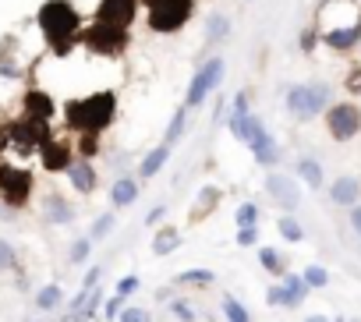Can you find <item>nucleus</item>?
Here are the masks:
<instances>
[{
    "mask_svg": "<svg viewBox=\"0 0 361 322\" xmlns=\"http://www.w3.org/2000/svg\"><path fill=\"white\" fill-rule=\"evenodd\" d=\"M312 25L329 54H354L361 47V0H319Z\"/></svg>",
    "mask_w": 361,
    "mask_h": 322,
    "instance_id": "f257e3e1",
    "label": "nucleus"
},
{
    "mask_svg": "<svg viewBox=\"0 0 361 322\" xmlns=\"http://www.w3.org/2000/svg\"><path fill=\"white\" fill-rule=\"evenodd\" d=\"M36 22H39V32L47 36V43L61 57L71 54L75 43H82V15L71 0H47L36 15Z\"/></svg>",
    "mask_w": 361,
    "mask_h": 322,
    "instance_id": "f03ea898",
    "label": "nucleus"
},
{
    "mask_svg": "<svg viewBox=\"0 0 361 322\" xmlns=\"http://www.w3.org/2000/svg\"><path fill=\"white\" fill-rule=\"evenodd\" d=\"M64 120L71 131H92V135H103L114 120H117V92L114 89H96L82 99H71L64 106Z\"/></svg>",
    "mask_w": 361,
    "mask_h": 322,
    "instance_id": "7ed1b4c3",
    "label": "nucleus"
},
{
    "mask_svg": "<svg viewBox=\"0 0 361 322\" xmlns=\"http://www.w3.org/2000/svg\"><path fill=\"white\" fill-rule=\"evenodd\" d=\"M333 85L329 82H294L283 92V110L294 124H312L333 106Z\"/></svg>",
    "mask_w": 361,
    "mask_h": 322,
    "instance_id": "20e7f679",
    "label": "nucleus"
},
{
    "mask_svg": "<svg viewBox=\"0 0 361 322\" xmlns=\"http://www.w3.org/2000/svg\"><path fill=\"white\" fill-rule=\"evenodd\" d=\"M145 25L156 36H177L195 18V0H142Z\"/></svg>",
    "mask_w": 361,
    "mask_h": 322,
    "instance_id": "39448f33",
    "label": "nucleus"
},
{
    "mask_svg": "<svg viewBox=\"0 0 361 322\" xmlns=\"http://www.w3.org/2000/svg\"><path fill=\"white\" fill-rule=\"evenodd\" d=\"M224 78H227V57L224 54H209L206 61H199L195 64V75L188 82V92H185V106L188 110L206 106V99L220 92Z\"/></svg>",
    "mask_w": 361,
    "mask_h": 322,
    "instance_id": "423d86ee",
    "label": "nucleus"
},
{
    "mask_svg": "<svg viewBox=\"0 0 361 322\" xmlns=\"http://www.w3.org/2000/svg\"><path fill=\"white\" fill-rule=\"evenodd\" d=\"M322 124H326V135L336 142V145H347L361 135V103L357 99H336L326 113H322Z\"/></svg>",
    "mask_w": 361,
    "mask_h": 322,
    "instance_id": "0eeeda50",
    "label": "nucleus"
},
{
    "mask_svg": "<svg viewBox=\"0 0 361 322\" xmlns=\"http://www.w3.org/2000/svg\"><path fill=\"white\" fill-rule=\"evenodd\" d=\"M131 43V32L128 29H114V25H103V22H92L89 29H82V47L92 54V57H103V61H117Z\"/></svg>",
    "mask_w": 361,
    "mask_h": 322,
    "instance_id": "6e6552de",
    "label": "nucleus"
},
{
    "mask_svg": "<svg viewBox=\"0 0 361 322\" xmlns=\"http://www.w3.org/2000/svg\"><path fill=\"white\" fill-rule=\"evenodd\" d=\"M248 152H252V159L259 167H266V171H273V167H280L283 163V145L276 142V135L266 128V120L262 117H255L252 113V124H248Z\"/></svg>",
    "mask_w": 361,
    "mask_h": 322,
    "instance_id": "1a4fd4ad",
    "label": "nucleus"
},
{
    "mask_svg": "<svg viewBox=\"0 0 361 322\" xmlns=\"http://www.w3.org/2000/svg\"><path fill=\"white\" fill-rule=\"evenodd\" d=\"M266 195L276 202V209H283V213H294V209H301V181L294 178V174H283V171H269L266 174Z\"/></svg>",
    "mask_w": 361,
    "mask_h": 322,
    "instance_id": "9d476101",
    "label": "nucleus"
},
{
    "mask_svg": "<svg viewBox=\"0 0 361 322\" xmlns=\"http://www.w3.org/2000/svg\"><path fill=\"white\" fill-rule=\"evenodd\" d=\"M138 8H142V0H99L96 4V22L131 32V25L138 18Z\"/></svg>",
    "mask_w": 361,
    "mask_h": 322,
    "instance_id": "9b49d317",
    "label": "nucleus"
},
{
    "mask_svg": "<svg viewBox=\"0 0 361 322\" xmlns=\"http://www.w3.org/2000/svg\"><path fill=\"white\" fill-rule=\"evenodd\" d=\"M248 124H252V89L245 85L234 99H231V117H227V128L238 142H248Z\"/></svg>",
    "mask_w": 361,
    "mask_h": 322,
    "instance_id": "f8f14e48",
    "label": "nucleus"
},
{
    "mask_svg": "<svg viewBox=\"0 0 361 322\" xmlns=\"http://www.w3.org/2000/svg\"><path fill=\"white\" fill-rule=\"evenodd\" d=\"M0 192L11 206H25L29 192H32V178L25 171H11V167H0Z\"/></svg>",
    "mask_w": 361,
    "mask_h": 322,
    "instance_id": "ddd939ff",
    "label": "nucleus"
},
{
    "mask_svg": "<svg viewBox=\"0 0 361 322\" xmlns=\"http://www.w3.org/2000/svg\"><path fill=\"white\" fill-rule=\"evenodd\" d=\"M329 202L340 209H354L361 202V178L357 174H336V181L329 185Z\"/></svg>",
    "mask_w": 361,
    "mask_h": 322,
    "instance_id": "4468645a",
    "label": "nucleus"
},
{
    "mask_svg": "<svg viewBox=\"0 0 361 322\" xmlns=\"http://www.w3.org/2000/svg\"><path fill=\"white\" fill-rule=\"evenodd\" d=\"M39 159L47 171H68L75 163V145L61 142V138H43L39 145Z\"/></svg>",
    "mask_w": 361,
    "mask_h": 322,
    "instance_id": "2eb2a0df",
    "label": "nucleus"
},
{
    "mask_svg": "<svg viewBox=\"0 0 361 322\" xmlns=\"http://www.w3.org/2000/svg\"><path fill=\"white\" fill-rule=\"evenodd\" d=\"M64 174H68V185H71L78 195H92V192L99 188V174H96V167H92V159L75 156V163H71Z\"/></svg>",
    "mask_w": 361,
    "mask_h": 322,
    "instance_id": "dca6fc26",
    "label": "nucleus"
},
{
    "mask_svg": "<svg viewBox=\"0 0 361 322\" xmlns=\"http://www.w3.org/2000/svg\"><path fill=\"white\" fill-rule=\"evenodd\" d=\"M138 195H142V181L131 178V174H121V178L110 185V206H114V209H128V206H135Z\"/></svg>",
    "mask_w": 361,
    "mask_h": 322,
    "instance_id": "f3484780",
    "label": "nucleus"
},
{
    "mask_svg": "<svg viewBox=\"0 0 361 322\" xmlns=\"http://www.w3.org/2000/svg\"><path fill=\"white\" fill-rule=\"evenodd\" d=\"M276 283H280V308H298L308 297V283H305L301 273H287Z\"/></svg>",
    "mask_w": 361,
    "mask_h": 322,
    "instance_id": "a211bd4d",
    "label": "nucleus"
},
{
    "mask_svg": "<svg viewBox=\"0 0 361 322\" xmlns=\"http://www.w3.org/2000/svg\"><path fill=\"white\" fill-rule=\"evenodd\" d=\"M294 178L301 185H308V192H319L326 185V174H322V163L315 156H298L294 159Z\"/></svg>",
    "mask_w": 361,
    "mask_h": 322,
    "instance_id": "6ab92c4d",
    "label": "nucleus"
},
{
    "mask_svg": "<svg viewBox=\"0 0 361 322\" xmlns=\"http://www.w3.org/2000/svg\"><path fill=\"white\" fill-rule=\"evenodd\" d=\"M43 220H47V223H57V227H68V223L75 220V206H71L64 195L54 192V195L43 199Z\"/></svg>",
    "mask_w": 361,
    "mask_h": 322,
    "instance_id": "aec40b11",
    "label": "nucleus"
},
{
    "mask_svg": "<svg viewBox=\"0 0 361 322\" xmlns=\"http://www.w3.org/2000/svg\"><path fill=\"white\" fill-rule=\"evenodd\" d=\"M231 29H234L231 15H224V11H213V15L206 18V50H213V47L227 43V39H231Z\"/></svg>",
    "mask_w": 361,
    "mask_h": 322,
    "instance_id": "412c9836",
    "label": "nucleus"
},
{
    "mask_svg": "<svg viewBox=\"0 0 361 322\" xmlns=\"http://www.w3.org/2000/svg\"><path fill=\"white\" fill-rule=\"evenodd\" d=\"M166 159H170V145H163V142H159V145H152V149L138 159V178H142V181L156 178V174L166 167Z\"/></svg>",
    "mask_w": 361,
    "mask_h": 322,
    "instance_id": "4be33fe9",
    "label": "nucleus"
},
{
    "mask_svg": "<svg viewBox=\"0 0 361 322\" xmlns=\"http://www.w3.org/2000/svg\"><path fill=\"white\" fill-rule=\"evenodd\" d=\"M188 113H192V110H188L185 103H180V106L170 113V120H166V131H163V145H170V149H173L180 138H185V131H188Z\"/></svg>",
    "mask_w": 361,
    "mask_h": 322,
    "instance_id": "5701e85b",
    "label": "nucleus"
},
{
    "mask_svg": "<svg viewBox=\"0 0 361 322\" xmlns=\"http://www.w3.org/2000/svg\"><path fill=\"white\" fill-rule=\"evenodd\" d=\"M220 199H224V188H216V185H206L202 192H199V199H195V206H192V220H206L216 206H220Z\"/></svg>",
    "mask_w": 361,
    "mask_h": 322,
    "instance_id": "b1692460",
    "label": "nucleus"
},
{
    "mask_svg": "<svg viewBox=\"0 0 361 322\" xmlns=\"http://www.w3.org/2000/svg\"><path fill=\"white\" fill-rule=\"evenodd\" d=\"M259 266L269 273V276H287L290 269H287V255H280V248H273V244H262L259 248Z\"/></svg>",
    "mask_w": 361,
    "mask_h": 322,
    "instance_id": "393cba45",
    "label": "nucleus"
},
{
    "mask_svg": "<svg viewBox=\"0 0 361 322\" xmlns=\"http://www.w3.org/2000/svg\"><path fill=\"white\" fill-rule=\"evenodd\" d=\"M177 248H180V230H177V227H159L156 237H152V255H156V259H166V255L177 252Z\"/></svg>",
    "mask_w": 361,
    "mask_h": 322,
    "instance_id": "a878e982",
    "label": "nucleus"
},
{
    "mask_svg": "<svg viewBox=\"0 0 361 322\" xmlns=\"http://www.w3.org/2000/svg\"><path fill=\"white\" fill-rule=\"evenodd\" d=\"M213 283H216L213 269H185L173 276V287H213Z\"/></svg>",
    "mask_w": 361,
    "mask_h": 322,
    "instance_id": "bb28decb",
    "label": "nucleus"
},
{
    "mask_svg": "<svg viewBox=\"0 0 361 322\" xmlns=\"http://www.w3.org/2000/svg\"><path fill=\"white\" fill-rule=\"evenodd\" d=\"M276 234H280L283 241H290V244H301V241H305V227L294 220V213H280V216H276Z\"/></svg>",
    "mask_w": 361,
    "mask_h": 322,
    "instance_id": "cd10ccee",
    "label": "nucleus"
},
{
    "mask_svg": "<svg viewBox=\"0 0 361 322\" xmlns=\"http://www.w3.org/2000/svg\"><path fill=\"white\" fill-rule=\"evenodd\" d=\"M220 311H224V322H252V311L234 294H224L220 297Z\"/></svg>",
    "mask_w": 361,
    "mask_h": 322,
    "instance_id": "c85d7f7f",
    "label": "nucleus"
},
{
    "mask_svg": "<svg viewBox=\"0 0 361 322\" xmlns=\"http://www.w3.org/2000/svg\"><path fill=\"white\" fill-rule=\"evenodd\" d=\"M301 276H305L308 290H322V287H329V269L319 266V262H308V266L301 269Z\"/></svg>",
    "mask_w": 361,
    "mask_h": 322,
    "instance_id": "c756f323",
    "label": "nucleus"
},
{
    "mask_svg": "<svg viewBox=\"0 0 361 322\" xmlns=\"http://www.w3.org/2000/svg\"><path fill=\"white\" fill-rule=\"evenodd\" d=\"M170 315H173L177 322H199V318H202V311H199L192 301H185V297H173V301H170Z\"/></svg>",
    "mask_w": 361,
    "mask_h": 322,
    "instance_id": "7c9ffc66",
    "label": "nucleus"
},
{
    "mask_svg": "<svg viewBox=\"0 0 361 322\" xmlns=\"http://www.w3.org/2000/svg\"><path fill=\"white\" fill-rule=\"evenodd\" d=\"M259 216H262V209H259V202H252V199L234 209V223H238V227H259Z\"/></svg>",
    "mask_w": 361,
    "mask_h": 322,
    "instance_id": "2f4dec72",
    "label": "nucleus"
},
{
    "mask_svg": "<svg viewBox=\"0 0 361 322\" xmlns=\"http://www.w3.org/2000/svg\"><path fill=\"white\" fill-rule=\"evenodd\" d=\"M92 244H96L92 237H75V241H71V252H68V262H71V266H85L89 255H92Z\"/></svg>",
    "mask_w": 361,
    "mask_h": 322,
    "instance_id": "473e14b6",
    "label": "nucleus"
},
{
    "mask_svg": "<svg viewBox=\"0 0 361 322\" xmlns=\"http://www.w3.org/2000/svg\"><path fill=\"white\" fill-rule=\"evenodd\" d=\"M61 301H64V290H61L57 283H47V287L36 294V304H39V311H54Z\"/></svg>",
    "mask_w": 361,
    "mask_h": 322,
    "instance_id": "72a5a7b5",
    "label": "nucleus"
},
{
    "mask_svg": "<svg viewBox=\"0 0 361 322\" xmlns=\"http://www.w3.org/2000/svg\"><path fill=\"white\" fill-rule=\"evenodd\" d=\"M99 152V135H92V131H82L78 138H75V156H82V159H92Z\"/></svg>",
    "mask_w": 361,
    "mask_h": 322,
    "instance_id": "f704fd0d",
    "label": "nucleus"
},
{
    "mask_svg": "<svg viewBox=\"0 0 361 322\" xmlns=\"http://www.w3.org/2000/svg\"><path fill=\"white\" fill-rule=\"evenodd\" d=\"M114 227H117V216H114V213H103V216H96L89 237H92V241H106V237L114 234Z\"/></svg>",
    "mask_w": 361,
    "mask_h": 322,
    "instance_id": "c9c22d12",
    "label": "nucleus"
},
{
    "mask_svg": "<svg viewBox=\"0 0 361 322\" xmlns=\"http://www.w3.org/2000/svg\"><path fill=\"white\" fill-rule=\"evenodd\" d=\"M319 43H322V39H319V29H315V25H305V29L298 32V50H301L305 57H312Z\"/></svg>",
    "mask_w": 361,
    "mask_h": 322,
    "instance_id": "e433bc0d",
    "label": "nucleus"
},
{
    "mask_svg": "<svg viewBox=\"0 0 361 322\" xmlns=\"http://www.w3.org/2000/svg\"><path fill=\"white\" fill-rule=\"evenodd\" d=\"M343 92H347L350 99H361V61L347 68V75H343Z\"/></svg>",
    "mask_w": 361,
    "mask_h": 322,
    "instance_id": "4c0bfd02",
    "label": "nucleus"
},
{
    "mask_svg": "<svg viewBox=\"0 0 361 322\" xmlns=\"http://www.w3.org/2000/svg\"><path fill=\"white\" fill-rule=\"evenodd\" d=\"M234 241H238V248H252V244H259V227H238Z\"/></svg>",
    "mask_w": 361,
    "mask_h": 322,
    "instance_id": "58836bf2",
    "label": "nucleus"
},
{
    "mask_svg": "<svg viewBox=\"0 0 361 322\" xmlns=\"http://www.w3.org/2000/svg\"><path fill=\"white\" fill-rule=\"evenodd\" d=\"M117 322H152V315H149L145 308H135V304H128V308L117 315Z\"/></svg>",
    "mask_w": 361,
    "mask_h": 322,
    "instance_id": "ea45409f",
    "label": "nucleus"
},
{
    "mask_svg": "<svg viewBox=\"0 0 361 322\" xmlns=\"http://www.w3.org/2000/svg\"><path fill=\"white\" fill-rule=\"evenodd\" d=\"M138 287H142V280H138L135 273H128V276H121V280H117V294H121V297H131Z\"/></svg>",
    "mask_w": 361,
    "mask_h": 322,
    "instance_id": "a19ab883",
    "label": "nucleus"
},
{
    "mask_svg": "<svg viewBox=\"0 0 361 322\" xmlns=\"http://www.w3.org/2000/svg\"><path fill=\"white\" fill-rule=\"evenodd\" d=\"M124 301H128V297H121V294H114V297H110V301L103 304V318H110V322H117V315L124 311Z\"/></svg>",
    "mask_w": 361,
    "mask_h": 322,
    "instance_id": "79ce46f5",
    "label": "nucleus"
},
{
    "mask_svg": "<svg viewBox=\"0 0 361 322\" xmlns=\"http://www.w3.org/2000/svg\"><path fill=\"white\" fill-rule=\"evenodd\" d=\"M15 262H18L15 248H11L8 241H0V269H15Z\"/></svg>",
    "mask_w": 361,
    "mask_h": 322,
    "instance_id": "37998d69",
    "label": "nucleus"
},
{
    "mask_svg": "<svg viewBox=\"0 0 361 322\" xmlns=\"http://www.w3.org/2000/svg\"><path fill=\"white\" fill-rule=\"evenodd\" d=\"M163 216H166V202H159L156 209H149V216H145V227H156Z\"/></svg>",
    "mask_w": 361,
    "mask_h": 322,
    "instance_id": "c03bdc74",
    "label": "nucleus"
},
{
    "mask_svg": "<svg viewBox=\"0 0 361 322\" xmlns=\"http://www.w3.org/2000/svg\"><path fill=\"white\" fill-rule=\"evenodd\" d=\"M99 276H103V266H92V269L85 273V280H82V287H96V283H99Z\"/></svg>",
    "mask_w": 361,
    "mask_h": 322,
    "instance_id": "a18cd8bd",
    "label": "nucleus"
},
{
    "mask_svg": "<svg viewBox=\"0 0 361 322\" xmlns=\"http://www.w3.org/2000/svg\"><path fill=\"white\" fill-rule=\"evenodd\" d=\"M266 304H269V308H280V283H273V287L266 290Z\"/></svg>",
    "mask_w": 361,
    "mask_h": 322,
    "instance_id": "49530a36",
    "label": "nucleus"
},
{
    "mask_svg": "<svg viewBox=\"0 0 361 322\" xmlns=\"http://www.w3.org/2000/svg\"><path fill=\"white\" fill-rule=\"evenodd\" d=\"M350 227H354V230H357V237H361V202L350 209Z\"/></svg>",
    "mask_w": 361,
    "mask_h": 322,
    "instance_id": "de8ad7c7",
    "label": "nucleus"
},
{
    "mask_svg": "<svg viewBox=\"0 0 361 322\" xmlns=\"http://www.w3.org/2000/svg\"><path fill=\"white\" fill-rule=\"evenodd\" d=\"M305 322H329L326 315H305Z\"/></svg>",
    "mask_w": 361,
    "mask_h": 322,
    "instance_id": "09e8293b",
    "label": "nucleus"
},
{
    "mask_svg": "<svg viewBox=\"0 0 361 322\" xmlns=\"http://www.w3.org/2000/svg\"><path fill=\"white\" fill-rule=\"evenodd\" d=\"M333 322H347V318H343V315H336V318H333Z\"/></svg>",
    "mask_w": 361,
    "mask_h": 322,
    "instance_id": "8fccbe9b",
    "label": "nucleus"
},
{
    "mask_svg": "<svg viewBox=\"0 0 361 322\" xmlns=\"http://www.w3.org/2000/svg\"><path fill=\"white\" fill-rule=\"evenodd\" d=\"M357 248H361V237H357Z\"/></svg>",
    "mask_w": 361,
    "mask_h": 322,
    "instance_id": "3c124183",
    "label": "nucleus"
}]
</instances>
